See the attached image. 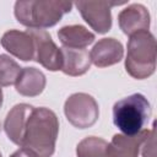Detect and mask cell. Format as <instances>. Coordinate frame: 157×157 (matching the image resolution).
<instances>
[{
    "label": "cell",
    "instance_id": "1",
    "mask_svg": "<svg viewBox=\"0 0 157 157\" xmlns=\"http://www.w3.org/2000/svg\"><path fill=\"white\" fill-rule=\"evenodd\" d=\"M4 130L9 139L34 151L39 157H52L59 131L55 113L48 108H34L29 104H16L7 114Z\"/></svg>",
    "mask_w": 157,
    "mask_h": 157
},
{
    "label": "cell",
    "instance_id": "2",
    "mask_svg": "<svg viewBox=\"0 0 157 157\" xmlns=\"http://www.w3.org/2000/svg\"><path fill=\"white\" fill-rule=\"evenodd\" d=\"M151 104L141 93H134L113 107L114 125L126 136H135L144 131L151 118Z\"/></svg>",
    "mask_w": 157,
    "mask_h": 157
},
{
    "label": "cell",
    "instance_id": "3",
    "mask_svg": "<svg viewBox=\"0 0 157 157\" xmlns=\"http://www.w3.org/2000/svg\"><path fill=\"white\" fill-rule=\"evenodd\" d=\"M157 45L148 31H140L130 36L125 67L130 76L142 80L151 76L156 69Z\"/></svg>",
    "mask_w": 157,
    "mask_h": 157
},
{
    "label": "cell",
    "instance_id": "4",
    "mask_svg": "<svg viewBox=\"0 0 157 157\" xmlns=\"http://www.w3.org/2000/svg\"><path fill=\"white\" fill-rule=\"evenodd\" d=\"M71 7L70 1H17L15 16L20 23L29 28L43 29L58 23Z\"/></svg>",
    "mask_w": 157,
    "mask_h": 157
},
{
    "label": "cell",
    "instance_id": "5",
    "mask_svg": "<svg viewBox=\"0 0 157 157\" xmlns=\"http://www.w3.org/2000/svg\"><path fill=\"white\" fill-rule=\"evenodd\" d=\"M64 112L67 120L78 129L92 126L99 115L97 102L87 93L71 94L65 102Z\"/></svg>",
    "mask_w": 157,
    "mask_h": 157
},
{
    "label": "cell",
    "instance_id": "6",
    "mask_svg": "<svg viewBox=\"0 0 157 157\" xmlns=\"http://www.w3.org/2000/svg\"><path fill=\"white\" fill-rule=\"evenodd\" d=\"M27 31L34 42V60L50 71L61 70V49L55 45L50 34L45 29L40 28H28Z\"/></svg>",
    "mask_w": 157,
    "mask_h": 157
},
{
    "label": "cell",
    "instance_id": "7",
    "mask_svg": "<svg viewBox=\"0 0 157 157\" xmlns=\"http://www.w3.org/2000/svg\"><path fill=\"white\" fill-rule=\"evenodd\" d=\"M125 1H76L83 20L98 33H105L112 27L110 9L117 5H123Z\"/></svg>",
    "mask_w": 157,
    "mask_h": 157
},
{
    "label": "cell",
    "instance_id": "8",
    "mask_svg": "<svg viewBox=\"0 0 157 157\" xmlns=\"http://www.w3.org/2000/svg\"><path fill=\"white\" fill-rule=\"evenodd\" d=\"M1 45L12 55L21 60H34V42L32 36L26 32L11 29L6 32L1 38Z\"/></svg>",
    "mask_w": 157,
    "mask_h": 157
},
{
    "label": "cell",
    "instance_id": "9",
    "mask_svg": "<svg viewBox=\"0 0 157 157\" xmlns=\"http://www.w3.org/2000/svg\"><path fill=\"white\" fill-rule=\"evenodd\" d=\"M119 26L128 36H132L140 31H148L150 15L145 6L141 4H132L124 9L119 16Z\"/></svg>",
    "mask_w": 157,
    "mask_h": 157
},
{
    "label": "cell",
    "instance_id": "10",
    "mask_svg": "<svg viewBox=\"0 0 157 157\" xmlns=\"http://www.w3.org/2000/svg\"><path fill=\"white\" fill-rule=\"evenodd\" d=\"M124 49L120 42L114 38H103L101 39L91 50L90 58L98 67H105L119 63L123 58Z\"/></svg>",
    "mask_w": 157,
    "mask_h": 157
},
{
    "label": "cell",
    "instance_id": "11",
    "mask_svg": "<svg viewBox=\"0 0 157 157\" xmlns=\"http://www.w3.org/2000/svg\"><path fill=\"white\" fill-rule=\"evenodd\" d=\"M148 132V130H144L135 136L114 135L108 144V157H137Z\"/></svg>",
    "mask_w": 157,
    "mask_h": 157
},
{
    "label": "cell",
    "instance_id": "12",
    "mask_svg": "<svg viewBox=\"0 0 157 157\" xmlns=\"http://www.w3.org/2000/svg\"><path fill=\"white\" fill-rule=\"evenodd\" d=\"M61 54H63L61 70L66 75L70 76L82 75L91 66L90 53L86 49L61 48Z\"/></svg>",
    "mask_w": 157,
    "mask_h": 157
},
{
    "label": "cell",
    "instance_id": "13",
    "mask_svg": "<svg viewBox=\"0 0 157 157\" xmlns=\"http://www.w3.org/2000/svg\"><path fill=\"white\" fill-rule=\"evenodd\" d=\"M15 87L22 96H37L42 93L45 87V76L42 71L34 67H23L17 81L15 82Z\"/></svg>",
    "mask_w": 157,
    "mask_h": 157
},
{
    "label": "cell",
    "instance_id": "14",
    "mask_svg": "<svg viewBox=\"0 0 157 157\" xmlns=\"http://www.w3.org/2000/svg\"><path fill=\"white\" fill-rule=\"evenodd\" d=\"M58 37L64 48L85 49L94 40V34L80 25L65 26L58 32Z\"/></svg>",
    "mask_w": 157,
    "mask_h": 157
},
{
    "label": "cell",
    "instance_id": "15",
    "mask_svg": "<svg viewBox=\"0 0 157 157\" xmlns=\"http://www.w3.org/2000/svg\"><path fill=\"white\" fill-rule=\"evenodd\" d=\"M77 157H108V142L101 137L88 136L76 148Z\"/></svg>",
    "mask_w": 157,
    "mask_h": 157
},
{
    "label": "cell",
    "instance_id": "16",
    "mask_svg": "<svg viewBox=\"0 0 157 157\" xmlns=\"http://www.w3.org/2000/svg\"><path fill=\"white\" fill-rule=\"evenodd\" d=\"M22 67L5 54H0V86L15 83L21 74Z\"/></svg>",
    "mask_w": 157,
    "mask_h": 157
},
{
    "label": "cell",
    "instance_id": "17",
    "mask_svg": "<svg viewBox=\"0 0 157 157\" xmlns=\"http://www.w3.org/2000/svg\"><path fill=\"white\" fill-rule=\"evenodd\" d=\"M156 142H155V128L148 132L147 137L142 142V156L144 157H156Z\"/></svg>",
    "mask_w": 157,
    "mask_h": 157
},
{
    "label": "cell",
    "instance_id": "18",
    "mask_svg": "<svg viewBox=\"0 0 157 157\" xmlns=\"http://www.w3.org/2000/svg\"><path fill=\"white\" fill-rule=\"evenodd\" d=\"M10 157H39L34 151H32L31 148L27 147H21L20 150H17L16 152H13Z\"/></svg>",
    "mask_w": 157,
    "mask_h": 157
},
{
    "label": "cell",
    "instance_id": "19",
    "mask_svg": "<svg viewBox=\"0 0 157 157\" xmlns=\"http://www.w3.org/2000/svg\"><path fill=\"white\" fill-rule=\"evenodd\" d=\"M1 104H2V91L0 88V107H1Z\"/></svg>",
    "mask_w": 157,
    "mask_h": 157
},
{
    "label": "cell",
    "instance_id": "20",
    "mask_svg": "<svg viewBox=\"0 0 157 157\" xmlns=\"http://www.w3.org/2000/svg\"><path fill=\"white\" fill-rule=\"evenodd\" d=\"M0 157H1V153H0Z\"/></svg>",
    "mask_w": 157,
    "mask_h": 157
}]
</instances>
